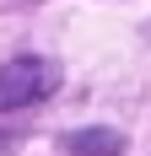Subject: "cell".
I'll use <instances>...</instances> for the list:
<instances>
[{
	"instance_id": "cell-1",
	"label": "cell",
	"mask_w": 151,
	"mask_h": 156,
	"mask_svg": "<svg viewBox=\"0 0 151 156\" xmlns=\"http://www.w3.org/2000/svg\"><path fill=\"white\" fill-rule=\"evenodd\" d=\"M54 92H60V65L38 59V54H22V59L0 65V113L32 108V102H43Z\"/></svg>"
},
{
	"instance_id": "cell-2",
	"label": "cell",
	"mask_w": 151,
	"mask_h": 156,
	"mask_svg": "<svg viewBox=\"0 0 151 156\" xmlns=\"http://www.w3.org/2000/svg\"><path fill=\"white\" fill-rule=\"evenodd\" d=\"M65 145H70L76 156H119L124 151V135L119 129H76Z\"/></svg>"
}]
</instances>
